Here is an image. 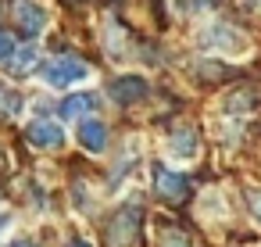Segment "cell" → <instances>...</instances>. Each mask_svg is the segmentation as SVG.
Masks as SVG:
<instances>
[{
  "label": "cell",
  "instance_id": "cell-15",
  "mask_svg": "<svg viewBox=\"0 0 261 247\" xmlns=\"http://www.w3.org/2000/svg\"><path fill=\"white\" fill-rule=\"evenodd\" d=\"M68 247H93V243H86V240H68Z\"/></svg>",
  "mask_w": 261,
  "mask_h": 247
},
{
  "label": "cell",
  "instance_id": "cell-4",
  "mask_svg": "<svg viewBox=\"0 0 261 247\" xmlns=\"http://www.w3.org/2000/svg\"><path fill=\"white\" fill-rule=\"evenodd\" d=\"M25 140H29L33 147H40V151H58V147L65 143V133H61V126H54V122H47V118H36V122L25 129Z\"/></svg>",
  "mask_w": 261,
  "mask_h": 247
},
{
  "label": "cell",
  "instance_id": "cell-13",
  "mask_svg": "<svg viewBox=\"0 0 261 247\" xmlns=\"http://www.w3.org/2000/svg\"><path fill=\"white\" fill-rule=\"evenodd\" d=\"M11 54H15V40H11L8 29H0V61H8Z\"/></svg>",
  "mask_w": 261,
  "mask_h": 247
},
{
  "label": "cell",
  "instance_id": "cell-12",
  "mask_svg": "<svg viewBox=\"0 0 261 247\" xmlns=\"http://www.w3.org/2000/svg\"><path fill=\"white\" fill-rule=\"evenodd\" d=\"M161 247H193V243H190V233L175 226H161Z\"/></svg>",
  "mask_w": 261,
  "mask_h": 247
},
{
  "label": "cell",
  "instance_id": "cell-11",
  "mask_svg": "<svg viewBox=\"0 0 261 247\" xmlns=\"http://www.w3.org/2000/svg\"><path fill=\"white\" fill-rule=\"evenodd\" d=\"M22 111V97L8 86H0V118H15Z\"/></svg>",
  "mask_w": 261,
  "mask_h": 247
},
{
  "label": "cell",
  "instance_id": "cell-16",
  "mask_svg": "<svg viewBox=\"0 0 261 247\" xmlns=\"http://www.w3.org/2000/svg\"><path fill=\"white\" fill-rule=\"evenodd\" d=\"M11 247H36V243H33V240H15Z\"/></svg>",
  "mask_w": 261,
  "mask_h": 247
},
{
  "label": "cell",
  "instance_id": "cell-5",
  "mask_svg": "<svg viewBox=\"0 0 261 247\" xmlns=\"http://www.w3.org/2000/svg\"><path fill=\"white\" fill-rule=\"evenodd\" d=\"M168 151H172V158H197V151H200L197 129L193 126H175L172 136H168Z\"/></svg>",
  "mask_w": 261,
  "mask_h": 247
},
{
  "label": "cell",
  "instance_id": "cell-10",
  "mask_svg": "<svg viewBox=\"0 0 261 247\" xmlns=\"http://www.w3.org/2000/svg\"><path fill=\"white\" fill-rule=\"evenodd\" d=\"M40 65V54H36V47H15V54L8 58V72H15V76H29L33 68Z\"/></svg>",
  "mask_w": 261,
  "mask_h": 247
},
{
  "label": "cell",
  "instance_id": "cell-1",
  "mask_svg": "<svg viewBox=\"0 0 261 247\" xmlns=\"http://www.w3.org/2000/svg\"><path fill=\"white\" fill-rule=\"evenodd\" d=\"M86 76H90L86 61L83 58H72V54H58V58H50L43 65V79L50 86H72V83H83Z\"/></svg>",
  "mask_w": 261,
  "mask_h": 247
},
{
  "label": "cell",
  "instance_id": "cell-17",
  "mask_svg": "<svg viewBox=\"0 0 261 247\" xmlns=\"http://www.w3.org/2000/svg\"><path fill=\"white\" fill-rule=\"evenodd\" d=\"M4 222H8V215H4V211H0V226H4Z\"/></svg>",
  "mask_w": 261,
  "mask_h": 247
},
{
  "label": "cell",
  "instance_id": "cell-2",
  "mask_svg": "<svg viewBox=\"0 0 261 247\" xmlns=\"http://www.w3.org/2000/svg\"><path fill=\"white\" fill-rule=\"evenodd\" d=\"M11 18L25 40H33L47 29V11L40 4H33V0H11Z\"/></svg>",
  "mask_w": 261,
  "mask_h": 247
},
{
  "label": "cell",
  "instance_id": "cell-7",
  "mask_svg": "<svg viewBox=\"0 0 261 247\" xmlns=\"http://www.w3.org/2000/svg\"><path fill=\"white\" fill-rule=\"evenodd\" d=\"M147 93H150V86H147V79H140V76H125V79H115V83H111V97H115L118 104L143 101Z\"/></svg>",
  "mask_w": 261,
  "mask_h": 247
},
{
  "label": "cell",
  "instance_id": "cell-14",
  "mask_svg": "<svg viewBox=\"0 0 261 247\" xmlns=\"http://www.w3.org/2000/svg\"><path fill=\"white\" fill-rule=\"evenodd\" d=\"M247 201H250V208H254V215L261 218V190H250V193H247Z\"/></svg>",
  "mask_w": 261,
  "mask_h": 247
},
{
  "label": "cell",
  "instance_id": "cell-8",
  "mask_svg": "<svg viewBox=\"0 0 261 247\" xmlns=\"http://www.w3.org/2000/svg\"><path fill=\"white\" fill-rule=\"evenodd\" d=\"M79 143H83L90 154H104V147H108V126H104L100 118H83V126H79Z\"/></svg>",
  "mask_w": 261,
  "mask_h": 247
},
{
  "label": "cell",
  "instance_id": "cell-9",
  "mask_svg": "<svg viewBox=\"0 0 261 247\" xmlns=\"http://www.w3.org/2000/svg\"><path fill=\"white\" fill-rule=\"evenodd\" d=\"M90 111H97V97L93 93H72L61 101V118L75 122V118H90Z\"/></svg>",
  "mask_w": 261,
  "mask_h": 247
},
{
  "label": "cell",
  "instance_id": "cell-3",
  "mask_svg": "<svg viewBox=\"0 0 261 247\" xmlns=\"http://www.w3.org/2000/svg\"><path fill=\"white\" fill-rule=\"evenodd\" d=\"M154 190L165 197V201H182L190 193V179L182 172H172L165 165H154Z\"/></svg>",
  "mask_w": 261,
  "mask_h": 247
},
{
  "label": "cell",
  "instance_id": "cell-6",
  "mask_svg": "<svg viewBox=\"0 0 261 247\" xmlns=\"http://www.w3.org/2000/svg\"><path fill=\"white\" fill-rule=\"evenodd\" d=\"M136 226H140V211L136 208H122L111 222V243L122 247V243H133L136 240Z\"/></svg>",
  "mask_w": 261,
  "mask_h": 247
}]
</instances>
